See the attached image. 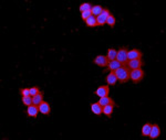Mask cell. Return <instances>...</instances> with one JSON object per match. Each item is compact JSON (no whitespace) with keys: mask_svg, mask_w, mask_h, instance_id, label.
Listing matches in <instances>:
<instances>
[{"mask_svg":"<svg viewBox=\"0 0 166 140\" xmlns=\"http://www.w3.org/2000/svg\"><path fill=\"white\" fill-rule=\"evenodd\" d=\"M106 82H108V85H115L117 83L116 75L114 74V72H110L108 76H106Z\"/></svg>","mask_w":166,"mask_h":140,"instance_id":"16","label":"cell"},{"mask_svg":"<svg viewBox=\"0 0 166 140\" xmlns=\"http://www.w3.org/2000/svg\"><path fill=\"white\" fill-rule=\"evenodd\" d=\"M151 128H152L151 122H146V124L142 127V136H144V137H148L150 131H151Z\"/></svg>","mask_w":166,"mask_h":140,"instance_id":"18","label":"cell"},{"mask_svg":"<svg viewBox=\"0 0 166 140\" xmlns=\"http://www.w3.org/2000/svg\"><path fill=\"white\" fill-rule=\"evenodd\" d=\"M109 93H110V87L109 85H103L98 87V89L95 91V94L98 95L99 97H104V96H108Z\"/></svg>","mask_w":166,"mask_h":140,"instance_id":"9","label":"cell"},{"mask_svg":"<svg viewBox=\"0 0 166 140\" xmlns=\"http://www.w3.org/2000/svg\"><path fill=\"white\" fill-rule=\"evenodd\" d=\"M32 102H33V105L39 106V105L43 102V93L42 92H40V93H38L37 95L32 96Z\"/></svg>","mask_w":166,"mask_h":140,"instance_id":"14","label":"cell"},{"mask_svg":"<svg viewBox=\"0 0 166 140\" xmlns=\"http://www.w3.org/2000/svg\"><path fill=\"white\" fill-rule=\"evenodd\" d=\"M145 73L144 71L141 68H136V70H131V73H130V79L132 81L133 83H140L142 79L144 78Z\"/></svg>","mask_w":166,"mask_h":140,"instance_id":"2","label":"cell"},{"mask_svg":"<svg viewBox=\"0 0 166 140\" xmlns=\"http://www.w3.org/2000/svg\"><path fill=\"white\" fill-rule=\"evenodd\" d=\"M92 9V5L89 2H84L82 3V5H80V7H79V10L81 11V13L84 12V11H88V10H91Z\"/></svg>","mask_w":166,"mask_h":140,"instance_id":"21","label":"cell"},{"mask_svg":"<svg viewBox=\"0 0 166 140\" xmlns=\"http://www.w3.org/2000/svg\"><path fill=\"white\" fill-rule=\"evenodd\" d=\"M108 58L109 61H113V60H115V58H116V50L114 49H109L108 50Z\"/></svg>","mask_w":166,"mask_h":140,"instance_id":"22","label":"cell"},{"mask_svg":"<svg viewBox=\"0 0 166 140\" xmlns=\"http://www.w3.org/2000/svg\"><path fill=\"white\" fill-rule=\"evenodd\" d=\"M130 73H131V70L129 68L127 64L125 65H121L116 71H114V74L116 75L117 81L121 83V84H124L127 81H130Z\"/></svg>","mask_w":166,"mask_h":140,"instance_id":"1","label":"cell"},{"mask_svg":"<svg viewBox=\"0 0 166 140\" xmlns=\"http://www.w3.org/2000/svg\"><path fill=\"white\" fill-rule=\"evenodd\" d=\"M143 53L137 49H133L127 52V58L129 60H135V58H142Z\"/></svg>","mask_w":166,"mask_h":140,"instance_id":"10","label":"cell"},{"mask_svg":"<svg viewBox=\"0 0 166 140\" xmlns=\"http://www.w3.org/2000/svg\"><path fill=\"white\" fill-rule=\"evenodd\" d=\"M106 23H108L111 28H114V25L116 23V20H115V18H114V15H112V13H110V15H109L108 19H106Z\"/></svg>","mask_w":166,"mask_h":140,"instance_id":"24","label":"cell"},{"mask_svg":"<svg viewBox=\"0 0 166 140\" xmlns=\"http://www.w3.org/2000/svg\"><path fill=\"white\" fill-rule=\"evenodd\" d=\"M91 15H92V11H91V10H88V11H84V12L81 13V18H82L83 20L85 21L86 19L90 18Z\"/></svg>","mask_w":166,"mask_h":140,"instance_id":"25","label":"cell"},{"mask_svg":"<svg viewBox=\"0 0 166 140\" xmlns=\"http://www.w3.org/2000/svg\"><path fill=\"white\" fill-rule=\"evenodd\" d=\"M39 113H40V112H39V106H36V105H31V106H28V108H27L28 116H30V117H33V118H36Z\"/></svg>","mask_w":166,"mask_h":140,"instance_id":"12","label":"cell"},{"mask_svg":"<svg viewBox=\"0 0 166 140\" xmlns=\"http://www.w3.org/2000/svg\"><path fill=\"white\" fill-rule=\"evenodd\" d=\"M121 65H122V64H121L120 62H117L116 60H113V61L109 62L108 68H109V71H111V72H114V71H116Z\"/></svg>","mask_w":166,"mask_h":140,"instance_id":"15","label":"cell"},{"mask_svg":"<svg viewBox=\"0 0 166 140\" xmlns=\"http://www.w3.org/2000/svg\"><path fill=\"white\" fill-rule=\"evenodd\" d=\"M127 66L130 70H136V68H141L143 66V62L142 58H135V60H129L127 61Z\"/></svg>","mask_w":166,"mask_h":140,"instance_id":"6","label":"cell"},{"mask_svg":"<svg viewBox=\"0 0 166 140\" xmlns=\"http://www.w3.org/2000/svg\"><path fill=\"white\" fill-rule=\"evenodd\" d=\"M127 49H126L125 46H122L119 49V51H116V60L117 62H120L122 65H125L127 64V61H129V58H127Z\"/></svg>","mask_w":166,"mask_h":140,"instance_id":"3","label":"cell"},{"mask_svg":"<svg viewBox=\"0 0 166 140\" xmlns=\"http://www.w3.org/2000/svg\"><path fill=\"white\" fill-rule=\"evenodd\" d=\"M22 103L25 104L26 106H31V105H33L32 96H22Z\"/></svg>","mask_w":166,"mask_h":140,"instance_id":"23","label":"cell"},{"mask_svg":"<svg viewBox=\"0 0 166 140\" xmlns=\"http://www.w3.org/2000/svg\"><path fill=\"white\" fill-rule=\"evenodd\" d=\"M91 106V110L92 113L96 116H101L103 114V106H101L99 103H93L90 105Z\"/></svg>","mask_w":166,"mask_h":140,"instance_id":"11","label":"cell"},{"mask_svg":"<svg viewBox=\"0 0 166 140\" xmlns=\"http://www.w3.org/2000/svg\"><path fill=\"white\" fill-rule=\"evenodd\" d=\"M110 10L109 9H103V12L101 13L100 15H98L96 17V22H98V25H104L105 23H106V19H108V17L110 15Z\"/></svg>","mask_w":166,"mask_h":140,"instance_id":"5","label":"cell"},{"mask_svg":"<svg viewBox=\"0 0 166 140\" xmlns=\"http://www.w3.org/2000/svg\"><path fill=\"white\" fill-rule=\"evenodd\" d=\"M39 112H40L42 115H50V113H51L50 104L48 103V102H42V103L39 105Z\"/></svg>","mask_w":166,"mask_h":140,"instance_id":"8","label":"cell"},{"mask_svg":"<svg viewBox=\"0 0 166 140\" xmlns=\"http://www.w3.org/2000/svg\"><path fill=\"white\" fill-rule=\"evenodd\" d=\"M85 25H88V27H90V28L96 27V25H98V22H96V17L91 15L90 18H88L85 20Z\"/></svg>","mask_w":166,"mask_h":140,"instance_id":"19","label":"cell"},{"mask_svg":"<svg viewBox=\"0 0 166 140\" xmlns=\"http://www.w3.org/2000/svg\"><path fill=\"white\" fill-rule=\"evenodd\" d=\"M22 96H31L30 95V88H23L22 91H20Z\"/></svg>","mask_w":166,"mask_h":140,"instance_id":"27","label":"cell"},{"mask_svg":"<svg viewBox=\"0 0 166 140\" xmlns=\"http://www.w3.org/2000/svg\"><path fill=\"white\" fill-rule=\"evenodd\" d=\"M38 93H40L38 86H33V87H31V88H30V95H31V96H34V95H37Z\"/></svg>","mask_w":166,"mask_h":140,"instance_id":"26","label":"cell"},{"mask_svg":"<svg viewBox=\"0 0 166 140\" xmlns=\"http://www.w3.org/2000/svg\"><path fill=\"white\" fill-rule=\"evenodd\" d=\"M98 103L100 104L101 106H105V105H109V104H115L112 98L109 97V95H108V96H104V97H101Z\"/></svg>","mask_w":166,"mask_h":140,"instance_id":"17","label":"cell"},{"mask_svg":"<svg viewBox=\"0 0 166 140\" xmlns=\"http://www.w3.org/2000/svg\"><path fill=\"white\" fill-rule=\"evenodd\" d=\"M160 135H161L160 126L157 125V124H153V125H152V128H151V131H150V135H148V137L151 138V139H156V138L160 137Z\"/></svg>","mask_w":166,"mask_h":140,"instance_id":"7","label":"cell"},{"mask_svg":"<svg viewBox=\"0 0 166 140\" xmlns=\"http://www.w3.org/2000/svg\"><path fill=\"white\" fill-rule=\"evenodd\" d=\"M93 62H94V64H96L98 66L105 67V66H108V64L110 61H109L106 55H98V56H95V58L93 60Z\"/></svg>","mask_w":166,"mask_h":140,"instance_id":"4","label":"cell"},{"mask_svg":"<svg viewBox=\"0 0 166 140\" xmlns=\"http://www.w3.org/2000/svg\"><path fill=\"white\" fill-rule=\"evenodd\" d=\"M114 106H115V104H109V105H105V106H103V115H105L106 117L111 118L112 113H113Z\"/></svg>","mask_w":166,"mask_h":140,"instance_id":"13","label":"cell"},{"mask_svg":"<svg viewBox=\"0 0 166 140\" xmlns=\"http://www.w3.org/2000/svg\"><path fill=\"white\" fill-rule=\"evenodd\" d=\"M103 9H104V8H102V6H100V5L92 6V9H91V11H92V15H94V17L100 15L102 12H103Z\"/></svg>","mask_w":166,"mask_h":140,"instance_id":"20","label":"cell"}]
</instances>
